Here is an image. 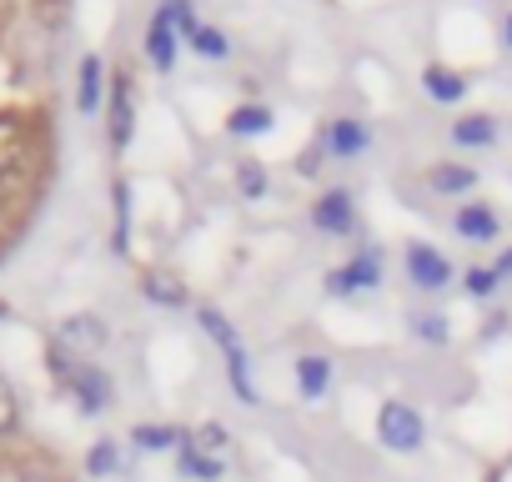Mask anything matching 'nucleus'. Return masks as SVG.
<instances>
[{
    "mask_svg": "<svg viewBox=\"0 0 512 482\" xmlns=\"http://www.w3.org/2000/svg\"><path fill=\"white\" fill-rule=\"evenodd\" d=\"M201 327H206V337L221 347V357H226V382H231V392L246 402V407H256V387H251V372H246V352H241V337H236V327L216 312V307H201Z\"/></svg>",
    "mask_w": 512,
    "mask_h": 482,
    "instance_id": "f257e3e1",
    "label": "nucleus"
},
{
    "mask_svg": "<svg viewBox=\"0 0 512 482\" xmlns=\"http://www.w3.org/2000/svg\"><path fill=\"white\" fill-rule=\"evenodd\" d=\"M427 186L437 196H467L477 186V171L462 166V161H437V166H427Z\"/></svg>",
    "mask_w": 512,
    "mask_h": 482,
    "instance_id": "9d476101",
    "label": "nucleus"
},
{
    "mask_svg": "<svg viewBox=\"0 0 512 482\" xmlns=\"http://www.w3.org/2000/svg\"><path fill=\"white\" fill-rule=\"evenodd\" d=\"M36 482H41V477H36ZM46 482H56V477H46Z\"/></svg>",
    "mask_w": 512,
    "mask_h": 482,
    "instance_id": "c756f323",
    "label": "nucleus"
},
{
    "mask_svg": "<svg viewBox=\"0 0 512 482\" xmlns=\"http://www.w3.org/2000/svg\"><path fill=\"white\" fill-rule=\"evenodd\" d=\"M76 81H81V86H76V106H81V116H96L101 101H106V61H101V56H86Z\"/></svg>",
    "mask_w": 512,
    "mask_h": 482,
    "instance_id": "1a4fd4ad",
    "label": "nucleus"
},
{
    "mask_svg": "<svg viewBox=\"0 0 512 482\" xmlns=\"http://www.w3.org/2000/svg\"><path fill=\"white\" fill-rule=\"evenodd\" d=\"M462 287H467V297H477V302H487V297H497V287H502V277H497V267H467V277H462Z\"/></svg>",
    "mask_w": 512,
    "mask_h": 482,
    "instance_id": "412c9836",
    "label": "nucleus"
},
{
    "mask_svg": "<svg viewBox=\"0 0 512 482\" xmlns=\"http://www.w3.org/2000/svg\"><path fill=\"white\" fill-rule=\"evenodd\" d=\"M502 46L512 51V11H507V21H502Z\"/></svg>",
    "mask_w": 512,
    "mask_h": 482,
    "instance_id": "c85d7f7f",
    "label": "nucleus"
},
{
    "mask_svg": "<svg viewBox=\"0 0 512 482\" xmlns=\"http://www.w3.org/2000/svg\"><path fill=\"white\" fill-rule=\"evenodd\" d=\"M176 56H181V36L151 21V31H146V61H151L156 71H171V66H176Z\"/></svg>",
    "mask_w": 512,
    "mask_h": 482,
    "instance_id": "2eb2a0df",
    "label": "nucleus"
},
{
    "mask_svg": "<svg viewBox=\"0 0 512 482\" xmlns=\"http://www.w3.org/2000/svg\"><path fill=\"white\" fill-rule=\"evenodd\" d=\"M452 231H457L462 241H477V247H487V241H497L502 221H497V211H492L487 201H462V206L452 211Z\"/></svg>",
    "mask_w": 512,
    "mask_h": 482,
    "instance_id": "6e6552de",
    "label": "nucleus"
},
{
    "mask_svg": "<svg viewBox=\"0 0 512 482\" xmlns=\"http://www.w3.org/2000/svg\"><path fill=\"white\" fill-rule=\"evenodd\" d=\"M176 467H181V477H191V482H221V472H226V462L211 457V452H201L196 442H186V447L176 452Z\"/></svg>",
    "mask_w": 512,
    "mask_h": 482,
    "instance_id": "ddd939ff",
    "label": "nucleus"
},
{
    "mask_svg": "<svg viewBox=\"0 0 512 482\" xmlns=\"http://www.w3.org/2000/svg\"><path fill=\"white\" fill-rule=\"evenodd\" d=\"M131 81L121 76L116 81V91H111V146H126L131 141Z\"/></svg>",
    "mask_w": 512,
    "mask_h": 482,
    "instance_id": "f3484780",
    "label": "nucleus"
},
{
    "mask_svg": "<svg viewBox=\"0 0 512 482\" xmlns=\"http://www.w3.org/2000/svg\"><path fill=\"white\" fill-rule=\"evenodd\" d=\"M327 387H332V362L317 357V352L297 357V392H302L307 402H317V397H327Z\"/></svg>",
    "mask_w": 512,
    "mask_h": 482,
    "instance_id": "f8f14e48",
    "label": "nucleus"
},
{
    "mask_svg": "<svg viewBox=\"0 0 512 482\" xmlns=\"http://www.w3.org/2000/svg\"><path fill=\"white\" fill-rule=\"evenodd\" d=\"M422 91L437 101V106H457L467 96V76L462 71H447V66H427L422 71Z\"/></svg>",
    "mask_w": 512,
    "mask_h": 482,
    "instance_id": "9b49d317",
    "label": "nucleus"
},
{
    "mask_svg": "<svg viewBox=\"0 0 512 482\" xmlns=\"http://www.w3.org/2000/svg\"><path fill=\"white\" fill-rule=\"evenodd\" d=\"M226 126H231V136H262V131H272V106H236Z\"/></svg>",
    "mask_w": 512,
    "mask_h": 482,
    "instance_id": "6ab92c4d",
    "label": "nucleus"
},
{
    "mask_svg": "<svg viewBox=\"0 0 512 482\" xmlns=\"http://www.w3.org/2000/svg\"><path fill=\"white\" fill-rule=\"evenodd\" d=\"M151 21H156V26H166V31H176V36H186V41L201 31V26H196V6H191V0H161Z\"/></svg>",
    "mask_w": 512,
    "mask_h": 482,
    "instance_id": "4468645a",
    "label": "nucleus"
},
{
    "mask_svg": "<svg viewBox=\"0 0 512 482\" xmlns=\"http://www.w3.org/2000/svg\"><path fill=\"white\" fill-rule=\"evenodd\" d=\"M377 287H382V252L377 247H362L352 262L327 272V292L332 297H357V292H377Z\"/></svg>",
    "mask_w": 512,
    "mask_h": 482,
    "instance_id": "20e7f679",
    "label": "nucleus"
},
{
    "mask_svg": "<svg viewBox=\"0 0 512 482\" xmlns=\"http://www.w3.org/2000/svg\"><path fill=\"white\" fill-rule=\"evenodd\" d=\"M377 442L387 447V452H417L422 442H427V422H422V412L412 407V402H382V412H377Z\"/></svg>",
    "mask_w": 512,
    "mask_h": 482,
    "instance_id": "f03ea898",
    "label": "nucleus"
},
{
    "mask_svg": "<svg viewBox=\"0 0 512 482\" xmlns=\"http://www.w3.org/2000/svg\"><path fill=\"white\" fill-rule=\"evenodd\" d=\"M452 141L467 146V151L492 146V141H497V121H492V116H462V121L452 126Z\"/></svg>",
    "mask_w": 512,
    "mask_h": 482,
    "instance_id": "a211bd4d",
    "label": "nucleus"
},
{
    "mask_svg": "<svg viewBox=\"0 0 512 482\" xmlns=\"http://www.w3.org/2000/svg\"><path fill=\"white\" fill-rule=\"evenodd\" d=\"M402 267H407V282L417 287V292H447L452 287V262L432 247V241H407V257H402Z\"/></svg>",
    "mask_w": 512,
    "mask_h": 482,
    "instance_id": "7ed1b4c3",
    "label": "nucleus"
},
{
    "mask_svg": "<svg viewBox=\"0 0 512 482\" xmlns=\"http://www.w3.org/2000/svg\"><path fill=\"white\" fill-rule=\"evenodd\" d=\"M236 186H241L246 196H267V171H262V161H246V166L236 171Z\"/></svg>",
    "mask_w": 512,
    "mask_h": 482,
    "instance_id": "b1692460",
    "label": "nucleus"
},
{
    "mask_svg": "<svg viewBox=\"0 0 512 482\" xmlns=\"http://www.w3.org/2000/svg\"><path fill=\"white\" fill-rule=\"evenodd\" d=\"M312 221H317V231H327V236H352V231H357V201H352V191H347V186H332L327 196H317Z\"/></svg>",
    "mask_w": 512,
    "mask_h": 482,
    "instance_id": "0eeeda50",
    "label": "nucleus"
},
{
    "mask_svg": "<svg viewBox=\"0 0 512 482\" xmlns=\"http://www.w3.org/2000/svg\"><path fill=\"white\" fill-rule=\"evenodd\" d=\"M106 322L101 317H66L61 327H56V337H51V347H61V352H71L76 362H91V352H101L106 347Z\"/></svg>",
    "mask_w": 512,
    "mask_h": 482,
    "instance_id": "39448f33",
    "label": "nucleus"
},
{
    "mask_svg": "<svg viewBox=\"0 0 512 482\" xmlns=\"http://www.w3.org/2000/svg\"><path fill=\"white\" fill-rule=\"evenodd\" d=\"M131 442L141 447V452H166V447H186L191 442V432H181V427H156V422H141L136 432H131Z\"/></svg>",
    "mask_w": 512,
    "mask_h": 482,
    "instance_id": "dca6fc26",
    "label": "nucleus"
},
{
    "mask_svg": "<svg viewBox=\"0 0 512 482\" xmlns=\"http://www.w3.org/2000/svg\"><path fill=\"white\" fill-rule=\"evenodd\" d=\"M191 51H196L201 61H226V56H231V41H226V31H216V26H201V31L191 36Z\"/></svg>",
    "mask_w": 512,
    "mask_h": 482,
    "instance_id": "aec40b11",
    "label": "nucleus"
},
{
    "mask_svg": "<svg viewBox=\"0 0 512 482\" xmlns=\"http://www.w3.org/2000/svg\"><path fill=\"white\" fill-rule=\"evenodd\" d=\"M407 327H412L417 342H432V347H442V342L452 337V332H447V317H437V312H422V317H412Z\"/></svg>",
    "mask_w": 512,
    "mask_h": 482,
    "instance_id": "4be33fe9",
    "label": "nucleus"
},
{
    "mask_svg": "<svg viewBox=\"0 0 512 482\" xmlns=\"http://www.w3.org/2000/svg\"><path fill=\"white\" fill-rule=\"evenodd\" d=\"M86 472L91 477H111L116 472V442H96L91 457H86Z\"/></svg>",
    "mask_w": 512,
    "mask_h": 482,
    "instance_id": "5701e85b",
    "label": "nucleus"
},
{
    "mask_svg": "<svg viewBox=\"0 0 512 482\" xmlns=\"http://www.w3.org/2000/svg\"><path fill=\"white\" fill-rule=\"evenodd\" d=\"M322 151L337 156V161H357V156L372 151V126L357 121V116H337V121L322 126Z\"/></svg>",
    "mask_w": 512,
    "mask_h": 482,
    "instance_id": "423d86ee",
    "label": "nucleus"
},
{
    "mask_svg": "<svg viewBox=\"0 0 512 482\" xmlns=\"http://www.w3.org/2000/svg\"><path fill=\"white\" fill-rule=\"evenodd\" d=\"M146 292H151L156 302H171V307H181V302H186V292H181L176 282H166V277H146Z\"/></svg>",
    "mask_w": 512,
    "mask_h": 482,
    "instance_id": "a878e982",
    "label": "nucleus"
},
{
    "mask_svg": "<svg viewBox=\"0 0 512 482\" xmlns=\"http://www.w3.org/2000/svg\"><path fill=\"white\" fill-rule=\"evenodd\" d=\"M16 427V392H11V382L0 377V437H6Z\"/></svg>",
    "mask_w": 512,
    "mask_h": 482,
    "instance_id": "bb28decb",
    "label": "nucleus"
},
{
    "mask_svg": "<svg viewBox=\"0 0 512 482\" xmlns=\"http://www.w3.org/2000/svg\"><path fill=\"white\" fill-rule=\"evenodd\" d=\"M497 277H502V282H507V277H512V247H507V252H502V257H497Z\"/></svg>",
    "mask_w": 512,
    "mask_h": 482,
    "instance_id": "cd10ccee",
    "label": "nucleus"
},
{
    "mask_svg": "<svg viewBox=\"0 0 512 482\" xmlns=\"http://www.w3.org/2000/svg\"><path fill=\"white\" fill-rule=\"evenodd\" d=\"M191 442H196L201 452H211V457H221V452H226V427H216V422H211V427H201V432H191Z\"/></svg>",
    "mask_w": 512,
    "mask_h": 482,
    "instance_id": "393cba45",
    "label": "nucleus"
}]
</instances>
